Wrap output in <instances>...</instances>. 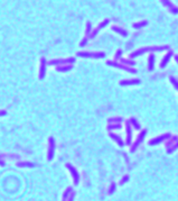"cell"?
<instances>
[{"label":"cell","mask_w":178,"mask_h":201,"mask_svg":"<svg viewBox=\"0 0 178 201\" xmlns=\"http://www.w3.org/2000/svg\"><path fill=\"white\" fill-rule=\"evenodd\" d=\"M130 122L133 125V127H134L137 130H139V129H140V125H139V122L137 121V119H135V118H131V119H130Z\"/></svg>","instance_id":"17"},{"label":"cell","mask_w":178,"mask_h":201,"mask_svg":"<svg viewBox=\"0 0 178 201\" xmlns=\"http://www.w3.org/2000/svg\"><path fill=\"white\" fill-rule=\"evenodd\" d=\"M108 23H109V20H104V21H102V24H100V25L97 26V28L94 30V32H93V34H91V37H94L95 35H96V33L99 32V29H101V28H103L104 26H106V25H108Z\"/></svg>","instance_id":"14"},{"label":"cell","mask_w":178,"mask_h":201,"mask_svg":"<svg viewBox=\"0 0 178 201\" xmlns=\"http://www.w3.org/2000/svg\"><path fill=\"white\" fill-rule=\"evenodd\" d=\"M144 25H147V21L146 20H143L142 23H139V24H134V25H133V27H134V28H140V27H142V26H144Z\"/></svg>","instance_id":"23"},{"label":"cell","mask_w":178,"mask_h":201,"mask_svg":"<svg viewBox=\"0 0 178 201\" xmlns=\"http://www.w3.org/2000/svg\"><path fill=\"white\" fill-rule=\"evenodd\" d=\"M153 64H155V56L152 54L149 56V71H152L153 70Z\"/></svg>","instance_id":"15"},{"label":"cell","mask_w":178,"mask_h":201,"mask_svg":"<svg viewBox=\"0 0 178 201\" xmlns=\"http://www.w3.org/2000/svg\"><path fill=\"white\" fill-rule=\"evenodd\" d=\"M170 81H171V83L174 84V87H175V88H176V89H177V90H178V81H177V80H176L175 78L170 77Z\"/></svg>","instance_id":"22"},{"label":"cell","mask_w":178,"mask_h":201,"mask_svg":"<svg viewBox=\"0 0 178 201\" xmlns=\"http://www.w3.org/2000/svg\"><path fill=\"white\" fill-rule=\"evenodd\" d=\"M121 62L122 63H126V64H130V65H133V64H134L133 61H128V60H123V59H121Z\"/></svg>","instance_id":"24"},{"label":"cell","mask_w":178,"mask_h":201,"mask_svg":"<svg viewBox=\"0 0 178 201\" xmlns=\"http://www.w3.org/2000/svg\"><path fill=\"white\" fill-rule=\"evenodd\" d=\"M113 30L119 33V34H121L122 36H127V32H124V29H122V28H119V27H117V26H114V27H113Z\"/></svg>","instance_id":"18"},{"label":"cell","mask_w":178,"mask_h":201,"mask_svg":"<svg viewBox=\"0 0 178 201\" xmlns=\"http://www.w3.org/2000/svg\"><path fill=\"white\" fill-rule=\"evenodd\" d=\"M122 118L121 117H119V118H110L109 119V122H117V124H119L120 121H122Z\"/></svg>","instance_id":"21"},{"label":"cell","mask_w":178,"mask_h":201,"mask_svg":"<svg viewBox=\"0 0 178 201\" xmlns=\"http://www.w3.org/2000/svg\"><path fill=\"white\" fill-rule=\"evenodd\" d=\"M120 55H121V51H118V52H117V55H115V60L119 59Z\"/></svg>","instance_id":"26"},{"label":"cell","mask_w":178,"mask_h":201,"mask_svg":"<svg viewBox=\"0 0 178 201\" xmlns=\"http://www.w3.org/2000/svg\"><path fill=\"white\" fill-rule=\"evenodd\" d=\"M127 180H129V176H128V175H127V176H124V178L122 179V181H121V184H123V183L126 182Z\"/></svg>","instance_id":"25"},{"label":"cell","mask_w":178,"mask_h":201,"mask_svg":"<svg viewBox=\"0 0 178 201\" xmlns=\"http://www.w3.org/2000/svg\"><path fill=\"white\" fill-rule=\"evenodd\" d=\"M169 137H170V134H165V135H160L159 137L151 139L150 142H149V145H156V144H159L160 142H162V140H165L166 138H169Z\"/></svg>","instance_id":"7"},{"label":"cell","mask_w":178,"mask_h":201,"mask_svg":"<svg viewBox=\"0 0 178 201\" xmlns=\"http://www.w3.org/2000/svg\"><path fill=\"white\" fill-rule=\"evenodd\" d=\"M79 56H82V57H92V59H102L104 57V53L100 52V53H90V52H80L77 53Z\"/></svg>","instance_id":"2"},{"label":"cell","mask_w":178,"mask_h":201,"mask_svg":"<svg viewBox=\"0 0 178 201\" xmlns=\"http://www.w3.org/2000/svg\"><path fill=\"white\" fill-rule=\"evenodd\" d=\"M171 56H173V53H171V52H169L168 54H167L166 56H165L164 59H162L161 63H160V68H162V69H164L165 66L167 65V63H168V62H169V60H170V57H171Z\"/></svg>","instance_id":"13"},{"label":"cell","mask_w":178,"mask_h":201,"mask_svg":"<svg viewBox=\"0 0 178 201\" xmlns=\"http://www.w3.org/2000/svg\"><path fill=\"white\" fill-rule=\"evenodd\" d=\"M114 188H115V185L112 184V187H111V189H110V193H113V191H114Z\"/></svg>","instance_id":"27"},{"label":"cell","mask_w":178,"mask_h":201,"mask_svg":"<svg viewBox=\"0 0 178 201\" xmlns=\"http://www.w3.org/2000/svg\"><path fill=\"white\" fill-rule=\"evenodd\" d=\"M18 166H20V167H33V166H35V164L34 163H30V162H19L18 163Z\"/></svg>","instance_id":"16"},{"label":"cell","mask_w":178,"mask_h":201,"mask_svg":"<svg viewBox=\"0 0 178 201\" xmlns=\"http://www.w3.org/2000/svg\"><path fill=\"white\" fill-rule=\"evenodd\" d=\"M75 62V59L71 57V59H65V60H53V61H49L50 65H55V64H65V63H73Z\"/></svg>","instance_id":"8"},{"label":"cell","mask_w":178,"mask_h":201,"mask_svg":"<svg viewBox=\"0 0 178 201\" xmlns=\"http://www.w3.org/2000/svg\"><path fill=\"white\" fill-rule=\"evenodd\" d=\"M45 69H46V61L45 59H42L41 60V69H39V79H44L45 77Z\"/></svg>","instance_id":"10"},{"label":"cell","mask_w":178,"mask_h":201,"mask_svg":"<svg viewBox=\"0 0 178 201\" xmlns=\"http://www.w3.org/2000/svg\"><path fill=\"white\" fill-rule=\"evenodd\" d=\"M168 46H160V47H144V48H141L139 51H135V52L131 53L130 56L131 57H135V56H139V55L143 54L144 52H150V51H164V50H168Z\"/></svg>","instance_id":"1"},{"label":"cell","mask_w":178,"mask_h":201,"mask_svg":"<svg viewBox=\"0 0 178 201\" xmlns=\"http://www.w3.org/2000/svg\"><path fill=\"white\" fill-rule=\"evenodd\" d=\"M54 151H55V142L54 138L49 137V140H48V161H52L53 157H54Z\"/></svg>","instance_id":"5"},{"label":"cell","mask_w":178,"mask_h":201,"mask_svg":"<svg viewBox=\"0 0 178 201\" xmlns=\"http://www.w3.org/2000/svg\"><path fill=\"white\" fill-rule=\"evenodd\" d=\"M106 64H108V65H111V66H114V68H118V69H122V70L128 71V72H130V73L137 72L134 69H131V68H129V66H124V65H122V64L118 63V62H114V61H108Z\"/></svg>","instance_id":"3"},{"label":"cell","mask_w":178,"mask_h":201,"mask_svg":"<svg viewBox=\"0 0 178 201\" xmlns=\"http://www.w3.org/2000/svg\"><path fill=\"white\" fill-rule=\"evenodd\" d=\"M110 137L112 138V139L114 140V142L117 143V144L119 145L120 147H123L124 143L122 142V139H121V138H120V137H119V136H118V135H115V134H110Z\"/></svg>","instance_id":"12"},{"label":"cell","mask_w":178,"mask_h":201,"mask_svg":"<svg viewBox=\"0 0 178 201\" xmlns=\"http://www.w3.org/2000/svg\"><path fill=\"white\" fill-rule=\"evenodd\" d=\"M140 80L139 79H132V80H122L120 82V86L126 87V86H134V84H139Z\"/></svg>","instance_id":"9"},{"label":"cell","mask_w":178,"mask_h":201,"mask_svg":"<svg viewBox=\"0 0 178 201\" xmlns=\"http://www.w3.org/2000/svg\"><path fill=\"white\" fill-rule=\"evenodd\" d=\"M66 166H67V169L71 171V173H72V176H73V180H74V184H79V180H80V176H79V173H77V171L74 169V167L72 166L71 164H66Z\"/></svg>","instance_id":"6"},{"label":"cell","mask_w":178,"mask_h":201,"mask_svg":"<svg viewBox=\"0 0 178 201\" xmlns=\"http://www.w3.org/2000/svg\"><path fill=\"white\" fill-rule=\"evenodd\" d=\"M121 128V125L120 124H115V125H109L108 126V129L111 130V129H120Z\"/></svg>","instance_id":"20"},{"label":"cell","mask_w":178,"mask_h":201,"mask_svg":"<svg viewBox=\"0 0 178 201\" xmlns=\"http://www.w3.org/2000/svg\"><path fill=\"white\" fill-rule=\"evenodd\" d=\"M146 135H147V129H143V130L141 131V133L139 134V136L137 137V139H135V142L133 143V145H132V148H131V152H134L135 151V148H137L138 146H139L140 144H141L142 142H143V138L146 137Z\"/></svg>","instance_id":"4"},{"label":"cell","mask_w":178,"mask_h":201,"mask_svg":"<svg viewBox=\"0 0 178 201\" xmlns=\"http://www.w3.org/2000/svg\"><path fill=\"white\" fill-rule=\"evenodd\" d=\"M72 70V65H66L65 68H57V71H61V72H66V71Z\"/></svg>","instance_id":"19"},{"label":"cell","mask_w":178,"mask_h":201,"mask_svg":"<svg viewBox=\"0 0 178 201\" xmlns=\"http://www.w3.org/2000/svg\"><path fill=\"white\" fill-rule=\"evenodd\" d=\"M127 144L130 145L131 144V139H132V131H131V126L130 122H127Z\"/></svg>","instance_id":"11"}]
</instances>
